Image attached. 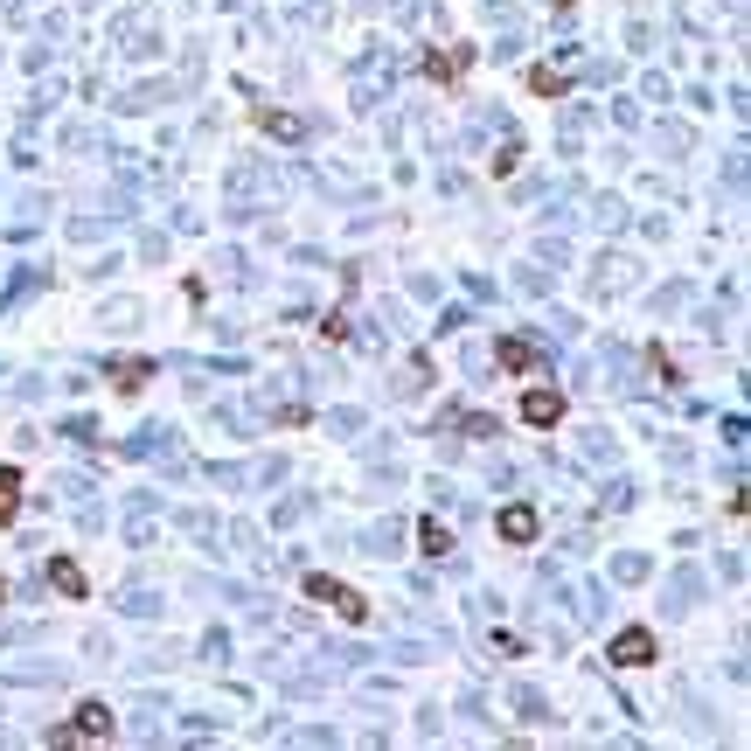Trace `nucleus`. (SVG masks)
<instances>
[{
    "instance_id": "1",
    "label": "nucleus",
    "mask_w": 751,
    "mask_h": 751,
    "mask_svg": "<svg viewBox=\"0 0 751 751\" xmlns=\"http://www.w3.org/2000/svg\"><path fill=\"white\" fill-rule=\"evenodd\" d=\"M612 661H619V668H640V661H654V633H647V626H626V633L612 640Z\"/></svg>"
},
{
    "instance_id": "2",
    "label": "nucleus",
    "mask_w": 751,
    "mask_h": 751,
    "mask_svg": "<svg viewBox=\"0 0 751 751\" xmlns=\"http://www.w3.org/2000/svg\"><path fill=\"white\" fill-rule=\"evenodd\" d=\"M501 362H508V369H536L543 355H536V341H522V334H508V341H501Z\"/></svg>"
},
{
    "instance_id": "3",
    "label": "nucleus",
    "mask_w": 751,
    "mask_h": 751,
    "mask_svg": "<svg viewBox=\"0 0 751 751\" xmlns=\"http://www.w3.org/2000/svg\"><path fill=\"white\" fill-rule=\"evenodd\" d=\"M501 536H508V543H529V536H536V508H508V515H501Z\"/></svg>"
},
{
    "instance_id": "4",
    "label": "nucleus",
    "mask_w": 751,
    "mask_h": 751,
    "mask_svg": "<svg viewBox=\"0 0 751 751\" xmlns=\"http://www.w3.org/2000/svg\"><path fill=\"white\" fill-rule=\"evenodd\" d=\"M105 731H112V710L105 703H84L77 710V738H105Z\"/></svg>"
},
{
    "instance_id": "5",
    "label": "nucleus",
    "mask_w": 751,
    "mask_h": 751,
    "mask_svg": "<svg viewBox=\"0 0 751 751\" xmlns=\"http://www.w3.org/2000/svg\"><path fill=\"white\" fill-rule=\"evenodd\" d=\"M557 411H564L557 390H536V397H529V425H557Z\"/></svg>"
},
{
    "instance_id": "6",
    "label": "nucleus",
    "mask_w": 751,
    "mask_h": 751,
    "mask_svg": "<svg viewBox=\"0 0 751 751\" xmlns=\"http://www.w3.org/2000/svg\"><path fill=\"white\" fill-rule=\"evenodd\" d=\"M49 578H56L70 599H84V571H77V564H63V557H56V564H49Z\"/></svg>"
},
{
    "instance_id": "7",
    "label": "nucleus",
    "mask_w": 751,
    "mask_h": 751,
    "mask_svg": "<svg viewBox=\"0 0 751 751\" xmlns=\"http://www.w3.org/2000/svg\"><path fill=\"white\" fill-rule=\"evenodd\" d=\"M265 133H279V140H300L306 119H293V112H272V119H265Z\"/></svg>"
},
{
    "instance_id": "8",
    "label": "nucleus",
    "mask_w": 751,
    "mask_h": 751,
    "mask_svg": "<svg viewBox=\"0 0 751 751\" xmlns=\"http://www.w3.org/2000/svg\"><path fill=\"white\" fill-rule=\"evenodd\" d=\"M14 515V473H0V522Z\"/></svg>"
}]
</instances>
